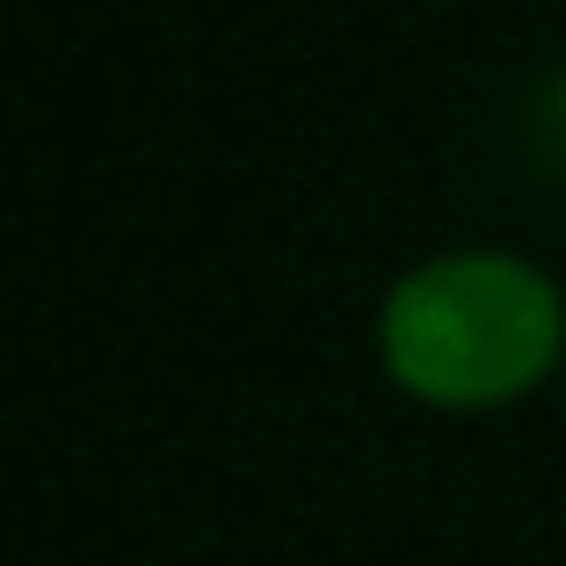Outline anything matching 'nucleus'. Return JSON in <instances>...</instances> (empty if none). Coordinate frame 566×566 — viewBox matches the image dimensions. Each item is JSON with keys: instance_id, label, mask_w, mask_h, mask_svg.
Instances as JSON below:
<instances>
[{"instance_id": "nucleus-1", "label": "nucleus", "mask_w": 566, "mask_h": 566, "mask_svg": "<svg viewBox=\"0 0 566 566\" xmlns=\"http://www.w3.org/2000/svg\"><path fill=\"white\" fill-rule=\"evenodd\" d=\"M392 378L436 407H501L566 349V298L545 269L494 248L436 254L392 283L378 313Z\"/></svg>"}]
</instances>
